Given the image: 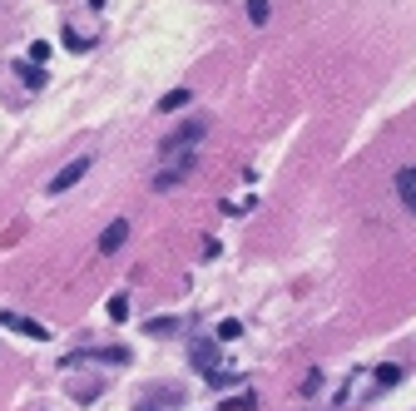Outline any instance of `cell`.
I'll list each match as a JSON object with an SVG mask.
<instances>
[{"label":"cell","instance_id":"obj_5","mask_svg":"<svg viewBox=\"0 0 416 411\" xmlns=\"http://www.w3.org/2000/svg\"><path fill=\"white\" fill-rule=\"evenodd\" d=\"M198 139H203V124H184V129H179V134H169L159 149H164V154H179V149H193Z\"/></svg>","mask_w":416,"mask_h":411},{"label":"cell","instance_id":"obj_14","mask_svg":"<svg viewBox=\"0 0 416 411\" xmlns=\"http://www.w3.org/2000/svg\"><path fill=\"white\" fill-rule=\"evenodd\" d=\"M248 20L253 25H268V0H248Z\"/></svg>","mask_w":416,"mask_h":411},{"label":"cell","instance_id":"obj_16","mask_svg":"<svg viewBox=\"0 0 416 411\" xmlns=\"http://www.w3.org/2000/svg\"><path fill=\"white\" fill-rule=\"evenodd\" d=\"M50 55H55V50H50L45 40H35V45H30V65H45V60H50Z\"/></svg>","mask_w":416,"mask_h":411},{"label":"cell","instance_id":"obj_6","mask_svg":"<svg viewBox=\"0 0 416 411\" xmlns=\"http://www.w3.org/2000/svg\"><path fill=\"white\" fill-rule=\"evenodd\" d=\"M0 322H6L10 332H25V337H35V342H45V337H50V332H45L35 317H20V312H0Z\"/></svg>","mask_w":416,"mask_h":411},{"label":"cell","instance_id":"obj_8","mask_svg":"<svg viewBox=\"0 0 416 411\" xmlns=\"http://www.w3.org/2000/svg\"><path fill=\"white\" fill-rule=\"evenodd\" d=\"M401 382V367L396 362H382L377 372H372V391H387V387H396Z\"/></svg>","mask_w":416,"mask_h":411},{"label":"cell","instance_id":"obj_12","mask_svg":"<svg viewBox=\"0 0 416 411\" xmlns=\"http://www.w3.org/2000/svg\"><path fill=\"white\" fill-rule=\"evenodd\" d=\"M179 327H184V322H179V317H154V322H149V327H144V332H154V337H174V332H179Z\"/></svg>","mask_w":416,"mask_h":411},{"label":"cell","instance_id":"obj_15","mask_svg":"<svg viewBox=\"0 0 416 411\" xmlns=\"http://www.w3.org/2000/svg\"><path fill=\"white\" fill-rule=\"evenodd\" d=\"M110 317H114V322L129 317V298H124V292H114V298H110Z\"/></svg>","mask_w":416,"mask_h":411},{"label":"cell","instance_id":"obj_4","mask_svg":"<svg viewBox=\"0 0 416 411\" xmlns=\"http://www.w3.org/2000/svg\"><path fill=\"white\" fill-rule=\"evenodd\" d=\"M89 164H94V159H75V164H65V168L55 173V179H50V194H65V189H75V184L84 179V173H89Z\"/></svg>","mask_w":416,"mask_h":411},{"label":"cell","instance_id":"obj_2","mask_svg":"<svg viewBox=\"0 0 416 411\" xmlns=\"http://www.w3.org/2000/svg\"><path fill=\"white\" fill-rule=\"evenodd\" d=\"M188 173H193V154H184L179 164H169V168H159V173H154V189H159V194H169L174 184H184V179H188Z\"/></svg>","mask_w":416,"mask_h":411},{"label":"cell","instance_id":"obj_18","mask_svg":"<svg viewBox=\"0 0 416 411\" xmlns=\"http://www.w3.org/2000/svg\"><path fill=\"white\" fill-rule=\"evenodd\" d=\"M312 391H322V372H307V382H302V396H312Z\"/></svg>","mask_w":416,"mask_h":411},{"label":"cell","instance_id":"obj_10","mask_svg":"<svg viewBox=\"0 0 416 411\" xmlns=\"http://www.w3.org/2000/svg\"><path fill=\"white\" fill-rule=\"evenodd\" d=\"M188 99H193V89H169V94L159 99V114H174V109H184Z\"/></svg>","mask_w":416,"mask_h":411},{"label":"cell","instance_id":"obj_7","mask_svg":"<svg viewBox=\"0 0 416 411\" xmlns=\"http://www.w3.org/2000/svg\"><path fill=\"white\" fill-rule=\"evenodd\" d=\"M396 199L416 213V168H396Z\"/></svg>","mask_w":416,"mask_h":411},{"label":"cell","instance_id":"obj_3","mask_svg":"<svg viewBox=\"0 0 416 411\" xmlns=\"http://www.w3.org/2000/svg\"><path fill=\"white\" fill-rule=\"evenodd\" d=\"M188 362H193V367L208 377V372L218 367V342H214V337H198V342L188 347Z\"/></svg>","mask_w":416,"mask_h":411},{"label":"cell","instance_id":"obj_1","mask_svg":"<svg viewBox=\"0 0 416 411\" xmlns=\"http://www.w3.org/2000/svg\"><path fill=\"white\" fill-rule=\"evenodd\" d=\"M124 243H129V218H114L110 228L99 233V258H114Z\"/></svg>","mask_w":416,"mask_h":411},{"label":"cell","instance_id":"obj_13","mask_svg":"<svg viewBox=\"0 0 416 411\" xmlns=\"http://www.w3.org/2000/svg\"><path fill=\"white\" fill-rule=\"evenodd\" d=\"M258 406V391H243V396H233V401H223L218 411H253Z\"/></svg>","mask_w":416,"mask_h":411},{"label":"cell","instance_id":"obj_11","mask_svg":"<svg viewBox=\"0 0 416 411\" xmlns=\"http://www.w3.org/2000/svg\"><path fill=\"white\" fill-rule=\"evenodd\" d=\"M238 337H243V322L238 317H223L218 332H214V342H238Z\"/></svg>","mask_w":416,"mask_h":411},{"label":"cell","instance_id":"obj_9","mask_svg":"<svg viewBox=\"0 0 416 411\" xmlns=\"http://www.w3.org/2000/svg\"><path fill=\"white\" fill-rule=\"evenodd\" d=\"M238 382H243V372H233V367H214V372H208V387H214V391L238 387Z\"/></svg>","mask_w":416,"mask_h":411},{"label":"cell","instance_id":"obj_17","mask_svg":"<svg viewBox=\"0 0 416 411\" xmlns=\"http://www.w3.org/2000/svg\"><path fill=\"white\" fill-rule=\"evenodd\" d=\"M20 80H25L30 89H40V85H45V75H40V65H25V70H20Z\"/></svg>","mask_w":416,"mask_h":411}]
</instances>
